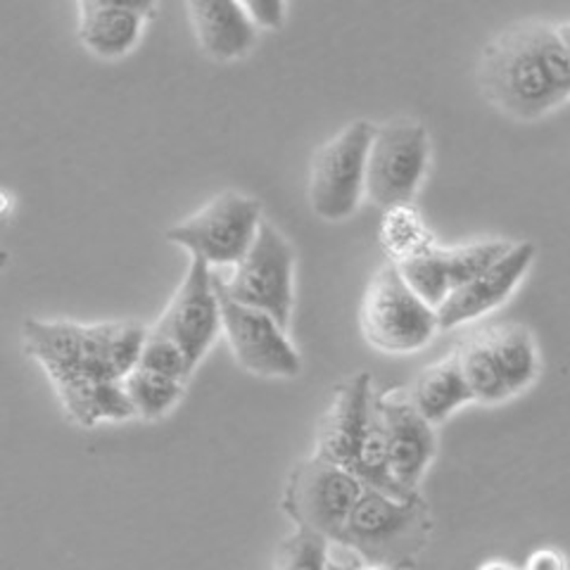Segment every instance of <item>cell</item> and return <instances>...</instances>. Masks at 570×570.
Listing matches in <instances>:
<instances>
[{"mask_svg": "<svg viewBox=\"0 0 570 570\" xmlns=\"http://www.w3.org/2000/svg\"><path fill=\"white\" fill-rule=\"evenodd\" d=\"M454 352L478 404H502L521 395L540 376L542 362L534 335L511 321L478 328Z\"/></svg>", "mask_w": 570, "mask_h": 570, "instance_id": "4", "label": "cell"}, {"mask_svg": "<svg viewBox=\"0 0 570 570\" xmlns=\"http://www.w3.org/2000/svg\"><path fill=\"white\" fill-rule=\"evenodd\" d=\"M373 412H376V392H373L368 373H356L337 385L321 419L314 454L352 473L368 438Z\"/></svg>", "mask_w": 570, "mask_h": 570, "instance_id": "14", "label": "cell"}, {"mask_svg": "<svg viewBox=\"0 0 570 570\" xmlns=\"http://www.w3.org/2000/svg\"><path fill=\"white\" fill-rule=\"evenodd\" d=\"M373 131L376 127L368 121H352L314 153L307 190L316 217L343 222L360 207L366 195Z\"/></svg>", "mask_w": 570, "mask_h": 570, "instance_id": "8", "label": "cell"}, {"mask_svg": "<svg viewBox=\"0 0 570 570\" xmlns=\"http://www.w3.org/2000/svg\"><path fill=\"white\" fill-rule=\"evenodd\" d=\"M77 36L88 52L105 60L124 58L138 43L153 3H102L83 0L79 3Z\"/></svg>", "mask_w": 570, "mask_h": 570, "instance_id": "16", "label": "cell"}, {"mask_svg": "<svg viewBox=\"0 0 570 570\" xmlns=\"http://www.w3.org/2000/svg\"><path fill=\"white\" fill-rule=\"evenodd\" d=\"M406 390L414 406L433 425L452 419V414H456L461 406L473 402V392L466 383V376H463L456 352L425 366L414 379L412 387Z\"/></svg>", "mask_w": 570, "mask_h": 570, "instance_id": "18", "label": "cell"}, {"mask_svg": "<svg viewBox=\"0 0 570 570\" xmlns=\"http://www.w3.org/2000/svg\"><path fill=\"white\" fill-rule=\"evenodd\" d=\"M559 31H561V36H563V43H566V48H568V52H570V22L559 24Z\"/></svg>", "mask_w": 570, "mask_h": 570, "instance_id": "28", "label": "cell"}, {"mask_svg": "<svg viewBox=\"0 0 570 570\" xmlns=\"http://www.w3.org/2000/svg\"><path fill=\"white\" fill-rule=\"evenodd\" d=\"M150 328L171 337L184 350L190 368H198L222 333V295L207 262L190 257L181 285Z\"/></svg>", "mask_w": 570, "mask_h": 570, "instance_id": "11", "label": "cell"}, {"mask_svg": "<svg viewBox=\"0 0 570 570\" xmlns=\"http://www.w3.org/2000/svg\"><path fill=\"white\" fill-rule=\"evenodd\" d=\"M513 247L511 240L502 238H480L471 243H461L454 247H438L440 259L448 269L452 293L461 285H466L475 276L488 272L494 262L502 259L509 249Z\"/></svg>", "mask_w": 570, "mask_h": 570, "instance_id": "21", "label": "cell"}, {"mask_svg": "<svg viewBox=\"0 0 570 570\" xmlns=\"http://www.w3.org/2000/svg\"><path fill=\"white\" fill-rule=\"evenodd\" d=\"M138 366L155 371V373H159V376L181 381V383H186L193 376V368L186 360L184 350L178 347L171 337L153 331L150 326H148L146 343H142Z\"/></svg>", "mask_w": 570, "mask_h": 570, "instance_id": "23", "label": "cell"}, {"mask_svg": "<svg viewBox=\"0 0 570 570\" xmlns=\"http://www.w3.org/2000/svg\"><path fill=\"white\" fill-rule=\"evenodd\" d=\"M222 295V291H219ZM222 333L245 371L262 379H295L302 356L274 316L222 295Z\"/></svg>", "mask_w": 570, "mask_h": 570, "instance_id": "12", "label": "cell"}, {"mask_svg": "<svg viewBox=\"0 0 570 570\" xmlns=\"http://www.w3.org/2000/svg\"><path fill=\"white\" fill-rule=\"evenodd\" d=\"M262 205L249 195L222 190L198 212L167 230V240L209 266H234L253 247L262 226Z\"/></svg>", "mask_w": 570, "mask_h": 570, "instance_id": "6", "label": "cell"}, {"mask_svg": "<svg viewBox=\"0 0 570 570\" xmlns=\"http://www.w3.org/2000/svg\"><path fill=\"white\" fill-rule=\"evenodd\" d=\"M402 278L406 281L423 302H428L433 309H440L444 299L452 295V283L448 269L440 259L438 247H419L414 253L404 255L397 264Z\"/></svg>", "mask_w": 570, "mask_h": 570, "instance_id": "20", "label": "cell"}, {"mask_svg": "<svg viewBox=\"0 0 570 570\" xmlns=\"http://www.w3.org/2000/svg\"><path fill=\"white\" fill-rule=\"evenodd\" d=\"M532 262L534 245L513 243L509 253L494 262L488 272L461 285V288L444 299V305L438 309L440 331H452L456 326L471 324V321L483 318L497 307H502L528 276Z\"/></svg>", "mask_w": 570, "mask_h": 570, "instance_id": "15", "label": "cell"}, {"mask_svg": "<svg viewBox=\"0 0 570 570\" xmlns=\"http://www.w3.org/2000/svg\"><path fill=\"white\" fill-rule=\"evenodd\" d=\"M376 409L390 471L402 490L416 492L438 452L435 425L414 406L409 390H387L376 395Z\"/></svg>", "mask_w": 570, "mask_h": 570, "instance_id": "13", "label": "cell"}, {"mask_svg": "<svg viewBox=\"0 0 570 570\" xmlns=\"http://www.w3.org/2000/svg\"><path fill=\"white\" fill-rule=\"evenodd\" d=\"M364 485L354 473L312 454L299 461L283 492V511L291 521L335 544L362 497Z\"/></svg>", "mask_w": 570, "mask_h": 570, "instance_id": "9", "label": "cell"}, {"mask_svg": "<svg viewBox=\"0 0 570 570\" xmlns=\"http://www.w3.org/2000/svg\"><path fill=\"white\" fill-rule=\"evenodd\" d=\"M431 519L421 497H392L364 488L335 544L350 549L364 563L400 570L428 544Z\"/></svg>", "mask_w": 570, "mask_h": 570, "instance_id": "3", "label": "cell"}, {"mask_svg": "<svg viewBox=\"0 0 570 570\" xmlns=\"http://www.w3.org/2000/svg\"><path fill=\"white\" fill-rule=\"evenodd\" d=\"M483 96L511 119L532 121L570 100V52L559 24L519 22L480 52Z\"/></svg>", "mask_w": 570, "mask_h": 570, "instance_id": "2", "label": "cell"}, {"mask_svg": "<svg viewBox=\"0 0 570 570\" xmlns=\"http://www.w3.org/2000/svg\"><path fill=\"white\" fill-rule=\"evenodd\" d=\"M200 48L212 60H238L255 46L257 27L238 0H195L186 6Z\"/></svg>", "mask_w": 570, "mask_h": 570, "instance_id": "17", "label": "cell"}, {"mask_svg": "<svg viewBox=\"0 0 570 570\" xmlns=\"http://www.w3.org/2000/svg\"><path fill=\"white\" fill-rule=\"evenodd\" d=\"M523 570H568V561L559 549H538L528 557Z\"/></svg>", "mask_w": 570, "mask_h": 570, "instance_id": "25", "label": "cell"}, {"mask_svg": "<svg viewBox=\"0 0 570 570\" xmlns=\"http://www.w3.org/2000/svg\"><path fill=\"white\" fill-rule=\"evenodd\" d=\"M22 337L27 352L48 373L69 421L94 428L134 419L124 379L138 366L148 326L136 321L27 318Z\"/></svg>", "mask_w": 570, "mask_h": 570, "instance_id": "1", "label": "cell"}, {"mask_svg": "<svg viewBox=\"0 0 570 570\" xmlns=\"http://www.w3.org/2000/svg\"><path fill=\"white\" fill-rule=\"evenodd\" d=\"M356 570H390V568H385V566H373V563H362Z\"/></svg>", "mask_w": 570, "mask_h": 570, "instance_id": "29", "label": "cell"}, {"mask_svg": "<svg viewBox=\"0 0 570 570\" xmlns=\"http://www.w3.org/2000/svg\"><path fill=\"white\" fill-rule=\"evenodd\" d=\"M360 321L368 345L385 354L419 352L440 333L438 309L409 288L395 264L381 266L371 278Z\"/></svg>", "mask_w": 570, "mask_h": 570, "instance_id": "5", "label": "cell"}, {"mask_svg": "<svg viewBox=\"0 0 570 570\" xmlns=\"http://www.w3.org/2000/svg\"><path fill=\"white\" fill-rule=\"evenodd\" d=\"M217 288L222 295L266 312L288 328L295 302V253L291 240L264 219L253 247L230 269L228 278H217Z\"/></svg>", "mask_w": 570, "mask_h": 570, "instance_id": "7", "label": "cell"}, {"mask_svg": "<svg viewBox=\"0 0 570 570\" xmlns=\"http://www.w3.org/2000/svg\"><path fill=\"white\" fill-rule=\"evenodd\" d=\"M124 392H127L134 416L142 421H157L169 414L176 402L181 400L184 383L136 366L129 376L124 379Z\"/></svg>", "mask_w": 570, "mask_h": 570, "instance_id": "19", "label": "cell"}, {"mask_svg": "<svg viewBox=\"0 0 570 570\" xmlns=\"http://www.w3.org/2000/svg\"><path fill=\"white\" fill-rule=\"evenodd\" d=\"M360 566H362V563H356V561H341V559H333V557H331L326 570H356Z\"/></svg>", "mask_w": 570, "mask_h": 570, "instance_id": "26", "label": "cell"}, {"mask_svg": "<svg viewBox=\"0 0 570 570\" xmlns=\"http://www.w3.org/2000/svg\"><path fill=\"white\" fill-rule=\"evenodd\" d=\"M245 10L255 27L262 29H278L285 20V3H266V0H253L245 3Z\"/></svg>", "mask_w": 570, "mask_h": 570, "instance_id": "24", "label": "cell"}, {"mask_svg": "<svg viewBox=\"0 0 570 570\" xmlns=\"http://www.w3.org/2000/svg\"><path fill=\"white\" fill-rule=\"evenodd\" d=\"M478 570H515L511 563H507V561H485L483 566H480Z\"/></svg>", "mask_w": 570, "mask_h": 570, "instance_id": "27", "label": "cell"}, {"mask_svg": "<svg viewBox=\"0 0 570 570\" xmlns=\"http://www.w3.org/2000/svg\"><path fill=\"white\" fill-rule=\"evenodd\" d=\"M431 159V138L421 121L392 119L376 127L368 150L366 195L387 209L414 198Z\"/></svg>", "mask_w": 570, "mask_h": 570, "instance_id": "10", "label": "cell"}, {"mask_svg": "<svg viewBox=\"0 0 570 570\" xmlns=\"http://www.w3.org/2000/svg\"><path fill=\"white\" fill-rule=\"evenodd\" d=\"M331 547L321 534L297 528L288 540H283L274 561V570H326Z\"/></svg>", "mask_w": 570, "mask_h": 570, "instance_id": "22", "label": "cell"}]
</instances>
